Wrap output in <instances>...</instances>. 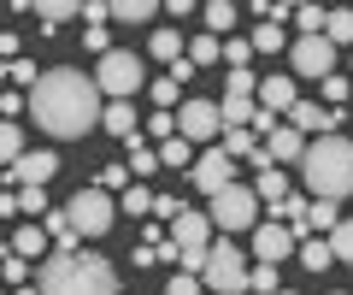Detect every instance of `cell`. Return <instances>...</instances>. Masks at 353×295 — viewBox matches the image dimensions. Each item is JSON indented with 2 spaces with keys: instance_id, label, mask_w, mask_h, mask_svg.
I'll return each mask as SVG.
<instances>
[{
  "instance_id": "36",
  "label": "cell",
  "mask_w": 353,
  "mask_h": 295,
  "mask_svg": "<svg viewBox=\"0 0 353 295\" xmlns=\"http://www.w3.org/2000/svg\"><path fill=\"white\" fill-rule=\"evenodd\" d=\"M306 218H312V231H336V225H341L336 201H312V213H306Z\"/></svg>"
},
{
  "instance_id": "9",
  "label": "cell",
  "mask_w": 353,
  "mask_h": 295,
  "mask_svg": "<svg viewBox=\"0 0 353 295\" xmlns=\"http://www.w3.org/2000/svg\"><path fill=\"white\" fill-rule=\"evenodd\" d=\"M289 65H294V77L324 83V77H336V48H330L324 36H301V41L289 48Z\"/></svg>"
},
{
  "instance_id": "7",
  "label": "cell",
  "mask_w": 353,
  "mask_h": 295,
  "mask_svg": "<svg viewBox=\"0 0 353 295\" xmlns=\"http://www.w3.org/2000/svg\"><path fill=\"white\" fill-rule=\"evenodd\" d=\"M218 225V231H253L259 225V195L241 189V183H230V189L212 195V213H206Z\"/></svg>"
},
{
  "instance_id": "29",
  "label": "cell",
  "mask_w": 353,
  "mask_h": 295,
  "mask_svg": "<svg viewBox=\"0 0 353 295\" xmlns=\"http://www.w3.org/2000/svg\"><path fill=\"white\" fill-rule=\"evenodd\" d=\"M159 166H194V154H189V142H183V136H171V142H159Z\"/></svg>"
},
{
  "instance_id": "22",
  "label": "cell",
  "mask_w": 353,
  "mask_h": 295,
  "mask_svg": "<svg viewBox=\"0 0 353 295\" xmlns=\"http://www.w3.org/2000/svg\"><path fill=\"white\" fill-rule=\"evenodd\" d=\"M301 266H306V272L336 266V254H330V242H324V236H306V242H301Z\"/></svg>"
},
{
  "instance_id": "20",
  "label": "cell",
  "mask_w": 353,
  "mask_h": 295,
  "mask_svg": "<svg viewBox=\"0 0 353 295\" xmlns=\"http://www.w3.org/2000/svg\"><path fill=\"white\" fill-rule=\"evenodd\" d=\"M77 12H83V6H77V0H41V6H36L41 30H59V24H71Z\"/></svg>"
},
{
  "instance_id": "1",
  "label": "cell",
  "mask_w": 353,
  "mask_h": 295,
  "mask_svg": "<svg viewBox=\"0 0 353 295\" xmlns=\"http://www.w3.org/2000/svg\"><path fill=\"white\" fill-rule=\"evenodd\" d=\"M101 106H106V95L94 89V77H83V71H71V65L41 71L36 89H30V113H36V124L48 130V136H59V142L88 136V130L101 124Z\"/></svg>"
},
{
  "instance_id": "26",
  "label": "cell",
  "mask_w": 353,
  "mask_h": 295,
  "mask_svg": "<svg viewBox=\"0 0 353 295\" xmlns=\"http://www.w3.org/2000/svg\"><path fill=\"white\" fill-rule=\"evenodd\" d=\"M130 171H136V178L159 171V148H148V142H136V136H130Z\"/></svg>"
},
{
  "instance_id": "27",
  "label": "cell",
  "mask_w": 353,
  "mask_h": 295,
  "mask_svg": "<svg viewBox=\"0 0 353 295\" xmlns=\"http://www.w3.org/2000/svg\"><path fill=\"white\" fill-rule=\"evenodd\" d=\"M18 154H24V130H18V124H6V118H0V166H12Z\"/></svg>"
},
{
  "instance_id": "51",
  "label": "cell",
  "mask_w": 353,
  "mask_h": 295,
  "mask_svg": "<svg viewBox=\"0 0 353 295\" xmlns=\"http://www.w3.org/2000/svg\"><path fill=\"white\" fill-rule=\"evenodd\" d=\"M277 295H294V289H277Z\"/></svg>"
},
{
  "instance_id": "50",
  "label": "cell",
  "mask_w": 353,
  "mask_h": 295,
  "mask_svg": "<svg viewBox=\"0 0 353 295\" xmlns=\"http://www.w3.org/2000/svg\"><path fill=\"white\" fill-rule=\"evenodd\" d=\"M18 295H41V289H30V283H18Z\"/></svg>"
},
{
  "instance_id": "10",
  "label": "cell",
  "mask_w": 353,
  "mask_h": 295,
  "mask_svg": "<svg viewBox=\"0 0 353 295\" xmlns=\"http://www.w3.org/2000/svg\"><path fill=\"white\" fill-rule=\"evenodd\" d=\"M171 242H176V254H206V248H212V218L183 207V213L171 218Z\"/></svg>"
},
{
  "instance_id": "15",
  "label": "cell",
  "mask_w": 353,
  "mask_h": 295,
  "mask_svg": "<svg viewBox=\"0 0 353 295\" xmlns=\"http://www.w3.org/2000/svg\"><path fill=\"white\" fill-rule=\"evenodd\" d=\"M253 254H259L265 266L289 260L294 254V231H289V225H277V218H271V225H253Z\"/></svg>"
},
{
  "instance_id": "47",
  "label": "cell",
  "mask_w": 353,
  "mask_h": 295,
  "mask_svg": "<svg viewBox=\"0 0 353 295\" xmlns=\"http://www.w3.org/2000/svg\"><path fill=\"white\" fill-rule=\"evenodd\" d=\"M176 213H183L176 195H153V218H176Z\"/></svg>"
},
{
  "instance_id": "6",
  "label": "cell",
  "mask_w": 353,
  "mask_h": 295,
  "mask_svg": "<svg viewBox=\"0 0 353 295\" xmlns=\"http://www.w3.org/2000/svg\"><path fill=\"white\" fill-rule=\"evenodd\" d=\"M94 89H101L106 101H130V95L141 89V59L130 48H112L101 59V71H94Z\"/></svg>"
},
{
  "instance_id": "24",
  "label": "cell",
  "mask_w": 353,
  "mask_h": 295,
  "mask_svg": "<svg viewBox=\"0 0 353 295\" xmlns=\"http://www.w3.org/2000/svg\"><path fill=\"white\" fill-rule=\"evenodd\" d=\"M218 59H224V41L218 36H194L189 41V65H218Z\"/></svg>"
},
{
  "instance_id": "21",
  "label": "cell",
  "mask_w": 353,
  "mask_h": 295,
  "mask_svg": "<svg viewBox=\"0 0 353 295\" xmlns=\"http://www.w3.org/2000/svg\"><path fill=\"white\" fill-rule=\"evenodd\" d=\"M253 195H259V201H271V207H283V201H289L283 171H277V166H259V189H253Z\"/></svg>"
},
{
  "instance_id": "40",
  "label": "cell",
  "mask_w": 353,
  "mask_h": 295,
  "mask_svg": "<svg viewBox=\"0 0 353 295\" xmlns=\"http://www.w3.org/2000/svg\"><path fill=\"white\" fill-rule=\"evenodd\" d=\"M148 136H153V142H171V136H176V113H153V118H148Z\"/></svg>"
},
{
  "instance_id": "33",
  "label": "cell",
  "mask_w": 353,
  "mask_h": 295,
  "mask_svg": "<svg viewBox=\"0 0 353 295\" xmlns=\"http://www.w3.org/2000/svg\"><path fill=\"white\" fill-rule=\"evenodd\" d=\"M324 6H294V24H301V36H324Z\"/></svg>"
},
{
  "instance_id": "31",
  "label": "cell",
  "mask_w": 353,
  "mask_h": 295,
  "mask_svg": "<svg viewBox=\"0 0 353 295\" xmlns=\"http://www.w3.org/2000/svg\"><path fill=\"white\" fill-rule=\"evenodd\" d=\"M153 59H165V65L183 59V41H176V30H153Z\"/></svg>"
},
{
  "instance_id": "46",
  "label": "cell",
  "mask_w": 353,
  "mask_h": 295,
  "mask_svg": "<svg viewBox=\"0 0 353 295\" xmlns=\"http://www.w3.org/2000/svg\"><path fill=\"white\" fill-rule=\"evenodd\" d=\"M0 272H6V283H24V278H30V260L6 254V260H0Z\"/></svg>"
},
{
  "instance_id": "38",
  "label": "cell",
  "mask_w": 353,
  "mask_h": 295,
  "mask_svg": "<svg viewBox=\"0 0 353 295\" xmlns=\"http://www.w3.org/2000/svg\"><path fill=\"white\" fill-rule=\"evenodd\" d=\"M94 189H130V166H101V183H94Z\"/></svg>"
},
{
  "instance_id": "5",
  "label": "cell",
  "mask_w": 353,
  "mask_h": 295,
  "mask_svg": "<svg viewBox=\"0 0 353 295\" xmlns=\"http://www.w3.org/2000/svg\"><path fill=\"white\" fill-rule=\"evenodd\" d=\"M65 218H71L77 236H106V231H112V218H118V207H112L106 189H77L71 207H65Z\"/></svg>"
},
{
  "instance_id": "35",
  "label": "cell",
  "mask_w": 353,
  "mask_h": 295,
  "mask_svg": "<svg viewBox=\"0 0 353 295\" xmlns=\"http://www.w3.org/2000/svg\"><path fill=\"white\" fill-rule=\"evenodd\" d=\"M248 41H253V48H259V53H277L283 41H289V36H283V24H259V30H253Z\"/></svg>"
},
{
  "instance_id": "4",
  "label": "cell",
  "mask_w": 353,
  "mask_h": 295,
  "mask_svg": "<svg viewBox=\"0 0 353 295\" xmlns=\"http://www.w3.org/2000/svg\"><path fill=\"white\" fill-rule=\"evenodd\" d=\"M248 254H236L230 242H212L206 248V272H201V283L206 289H218V295H248Z\"/></svg>"
},
{
  "instance_id": "45",
  "label": "cell",
  "mask_w": 353,
  "mask_h": 295,
  "mask_svg": "<svg viewBox=\"0 0 353 295\" xmlns=\"http://www.w3.org/2000/svg\"><path fill=\"white\" fill-rule=\"evenodd\" d=\"M6 77L24 83V89H36V65H30V59H12V65H6Z\"/></svg>"
},
{
  "instance_id": "11",
  "label": "cell",
  "mask_w": 353,
  "mask_h": 295,
  "mask_svg": "<svg viewBox=\"0 0 353 295\" xmlns=\"http://www.w3.org/2000/svg\"><path fill=\"white\" fill-rule=\"evenodd\" d=\"M189 178H194V189H201V195H218V189L236 183V160H230L224 148H212V154H201V160L189 166Z\"/></svg>"
},
{
  "instance_id": "49",
  "label": "cell",
  "mask_w": 353,
  "mask_h": 295,
  "mask_svg": "<svg viewBox=\"0 0 353 295\" xmlns=\"http://www.w3.org/2000/svg\"><path fill=\"white\" fill-rule=\"evenodd\" d=\"M106 18H112V6H101V0H88V6H83V24H106Z\"/></svg>"
},
{
  "instance_id": "2",
  "label": "cell",
  "mask_w": 353,
  "mask_h": 295,
  "mask_svg": "<svg viewBox=\"0 0 353 295\" xmlns=\"http://www.w3.org/2000/svg\"><path fill=\"white\" fill-rule=\"evenodd\" d=\"M36 289L41 295H118V272L101 254H48Z\"/></svg>"
},
{
  "instance_id": "18",
  "label": "cell",
  "mask_w": 353,
  "mask_h": 295,
  "mask_svg": "<svg viewBox=\"0 0 353 295\" xmlns=\"http://www.w3.org/2000/svg\"><path fill=\"white\" fill-rule=\"evenodd\" d=\"M12 254L18 260H41L48 254V231H41V225H24V231L12 236Z\"/></svg>"
},
{
  "instance_id": "34",
  "label": "cell",
  "mask_w": 353,
  "mask_h": 295,
  "mask_svg": "<svg viewBox=\"0 0 353 295\" xmlns=\"http://www.w3.org/2000/svg\"><path fill=\"white\" fill-rule=\"evenodd\" d=\"M248 295H277V266H253L248 272Z\"/></svg>"
},
{
  "instance_id": "23",
  "label": "cell",
  "mask_w": 353,
  "mask_h": 295,
  "mask_svg": "<svg viewBox=\"0 0 353 295\" xmlns=\"http://www.w3.org/2000/svg\"><path fill=\"white\" fill-rule=\"evenodd\" d=\"M224 154L230 160H253L259 154V136H253V130H224Z\"/></svg>"
},
{
  "instance_id": "14",
  "label": "cell",
  "mask_w": 353,
  "mask_h": 295,
  "mask_svg": "<svg viewBox=\"0 0 353 295\" xmlns=\"http://www.w3.org/2000/svg\"><path fill=\"white\" fill-rule=\"evenodd\" d=\"M289 124L301 130L306 142H318V136H336L341 113H324V106H318V101H294V106H289Z\"/></svg>"
},
{
  "instance_id": "37",
  "label": "cell",
  "mask_w": 353,
  "mask_h": 295,
  "mask_svg": "<svg viewBox=\"0 0 353 295\" xmlns=\"http://www.w3.org/2000/svg\"><path fill=\"white\" fill-rule=\"evenodd\" d=\"M83 41H88V53H112V36H106V24H83Z\"/></svg>"
},
{
  "instance_id": "42",
  "label": "cell",
  "mask_w": 353,
  "mask_h": 295,
  "mask_svg": "<svg viewBox=\"0 0 353 295\" xmlns=\"http://www.w3.org/2000/svg\"><path fill=\"white\" fill-rule=\"evenodd\" d=\"M18 213H48V189H18Z\"/></svg>"
},
{
  "instance_id": "16",
  "label": "cell",
  "mask_w": 353,
  "mask_h": 295,
  "mask_svg": "<svg viewBox=\"0 0 353 295\" xmlns=\"http://www.w3.org/2000/svg\"><path fill=\"white\" fill-rule=\"evenodd\" d=\"M259 148H265V160H271V166H301V154H306V136H301L294 124H277L271 136L259 142Z\"/></svg>"
},
{
  "instance_id": "44",
  "label": "cell",
  "mask_w": 353,
  "mask_h": 295,
  "mask_svg": "<svg viewBox=\"0 0 353 295\" xmlns=\"http://www.w3.org/2000/svg\"><path fill=\"white\" fill-rule=\"evenodd\" d=\"M153 101H159V113H171V106H176V77H159V83H153Z\"/></svg>"
},
{
  "instance_id": "25",
  "label": "cell",
  "mask_w": 353,
  "mask_h": 295,
  "mask_svg": "<svg viewBox=\"0 0 353 295\" xmlns=\"http://www.w3.org/2000/svg\"><path fill=\"white\" fill-rule=\"evenodd\" d=\"M153 12H159L153 0H118V6H112V18H118V24H148Z\"/></svg>"
},
{
  "instance_id": "48",
  "label": "cell",
  "mask_w": 353,
  "mask_h": 295,
  "mask_svg": "<svg viewBox=\"0 0 353 295\" xmlns=\"http://www.w3.org/2000/svg\"><path fill=\"white\" fill-rule=\"evenodd\" d=\"M324 101H330V106L347 101V77H341V71H336V77H324Z\"/></svg>"
},
{
  "instance_id": "39",
  "label": "cell",
  "mask_w": 353,
  "mask_h": 295,
  "mask_svg": "<svg viewBox=\"0 0 353 295\" xmlns=\"http://www.w3.org/2000/svg\"><path fill=\"white\" fill-rule=\"evenodd\" d=\"M124 213H153V189L130 183V189H124Z\"/></svg>"
},
{
  "instance_id": "19",
  "label": "cell",
  "mask_w": 353,
  "mask_h": 295,
  "mask_svg": "<svg viewBox=\"0 0 353 295\" xmlns=\"http://www.w3.org/2000/svg\"><path fill=\"white\" fill-rule=\"evenodd\" d=\"M324 41L330 48H353V6H341V12L324 18Z\"/></svg>"
},
{
  "instance_id": "8",
  "label": "cell",
  "mask_w": 353,
  "mask_h": 295,
  "mask_svg": "<svg viewBox=\"0 0 353 295\" xmlns=\"http://www.w3.org/2000/svg\"><path fill=\"white\" fill-rule=\"evenodd\" d=\"M176 136L189 142H212V136H224V113H218V101H183L176 106Z\"/></svg>"
},
{
  "instance_id": "3",
  "label": "cell",
  "mask_w": 353,
  "mask_h": 295,
  "mask_svg": "<svg viewBox=\"0 0 353 295\" xmlns=\"http://www.w3.org/2000/svg\"><path fill=\"white\" fill-rule=\"evenodd\" d=\"M301 171H306L312 201H341V195H353V142H347V136H318V142H306Z\"/></svg>"
},
{
  "instance_id": "43",
  "label": "cell",
  "mask_w": 353,
  "mask_h": 295,
  "mask_svg": "<svg viewBox=\"0 0 353 295\" xmlns=\"http://www.w3.org/2000/svg\"><path fill=\"white\" fill-rule=\"evenodd\" d=\"M201 289H206V283H201V278H189V272H176V278L165 283V295H201Z\"/></svg>"
},
{
  "instance_id": "41",
  "label": "cell",
  "mask_w": 353,
  "mask_h": 295,
  "mask_svg": "<svg viewBox=\"0 0 353 295\" xmlns=\"http://www.w3.org/2000/svg\"><path fill=\"white\" fill-rule=\"evenodd\" d=\"M224 59H230V71H248V59H253V41H224Z\"/></svg>"
},
{
  "instance_id": "17",
  "label": "cell",
  "mask_w": 353,
  "mask_h": 295,
  "mask_svg": "<svg viewBox=\"0 0 353 295\" xmlns=\"http://www.w3.org/2000/svg\"><path fill=\"white\" fill-rule=\"evenodd\" d=\"M101 124L112 130V136H136V113H130V101H106L101 106Z\"/></svg>"
},
{
  "instance_id": "13",
  "label": "cell",
  "mask_w": 353,
  "mask_h": 295,
  "mask_svg": "<svg viewBox=\"0 0 353 295\" xmlns=\"http://www.w3.org/2000/svg\"><path fill=\"white\" fill-rule=\"evenodd\" d=\"M53 171H59V160H53L48 148H36V154L24 148V154L12 160V178H18V189H48V183H53Z\"/></svg>"
},
{
  "instance_id": "30",
  "label": "cell",
  "mask_w": 353,
  "mask_h": 295,
  "mask_svg": "<svg viewBox=\"0 0 353 295\" xmlns=\"http://www.w3.org/2000/svg\"><path fill=\"white\" fill-rule=\"evenodd\" d=\"M201 18L212 24V36H218V30H230V24H236V6H230V0H206V6H201Z\"/></svg>"
},
{
  "instance_id": "28",
  "label": "cell",
  "mask_w": 353,
  "mask_h": 295,
  "mask_svg": "<svg viewBox=\"0 0 353 295\" xmlns=\"http://www.w3.org/2000/svg\"><path fill=\"white\" fill-rule=\"evenodd\" d=\"M224 95H236V101H253V95H259V77H253V71H224Z\"/></svg>"
},
{
  "instance_id": "32",
  "label": "cell",
  "mask_w": 353,
  "mask_h": 295,
  "mask_svg": "<svg viewBox=\"0 0 353 295\" xmlns=\"http://www.w3.org/2000/svg\"><path fill=\"white\" fill-rule=\"evenodd\" d=\"M324 242H330V254H336V260H353V218H341Z\"/></svg>"
},
{
  "instance_id": "12",
  "label": "cell",
  "mask_w": 353,
  "mask_h": 295,
  "mask_svg": "<svg viewBox=\"0 0 353 295\" xmlns=\"http://www.w3.org/2000/svg\"><path fill=\"white\" fill-rule=\"evenodd\" d=\"M294 101H301V95H294V71H271V77H259V95H253V106H259L265 118H271V113H289Z\"/></svg>"
}]
</instances>
